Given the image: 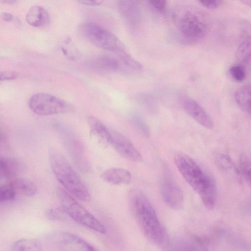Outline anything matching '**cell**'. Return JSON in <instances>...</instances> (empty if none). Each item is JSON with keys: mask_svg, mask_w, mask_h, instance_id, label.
I'll list each match as a JSON object with an SVG mask.
<instances>
[{"mask_svg": "<svg viewBox=\"0 0 251 251\" xmlns=\"http://www.w3.org/2000/svg\"><path fill=\"white\" fill-rule=\"evenodd\" d=\"M175 163L185 181L197 193L204 206L212 209L215 206L217 190L212 178L191 157L178 153L174 156Z\"/></svg>", "mask_w": 251, "mask_h": 251, "instance_id": "6da1fadb", "label": "cell"}, {"mask_svg": "<svg viewBox=\"0 0 251 251\" xmlns=\"http://www.w3.org/2000/svg\"><path fill=\"white\" fill-rule=\"evenodd\" d=\"M129 204L146 238L154 245L162 244L165 239L163 228L153 207L145 194L137 189L131 190L129 194Z\"/></svg>", "mask_w": 251, "mask_h": 251, "instance_id": "7a4b0ae2", "label": "cell"}, {"mask_svg": "<svg viewBox=\"0 0 251 251\" xmlns=\"http://www.w3.org/2000/svg\"><path fill=\"white\" fill-rule=\"evenodd\" d=\"M173 22L180 35L189 43L202 39L210 28V19L203 10L191 5H180L172 13Z\"/></svg>", "mask_w": 251, "mask_h": 251, "instance_id": "3957f363", "label": "cell"}, {"mask_svg": "<svg viewBox=\"0 0 251 251\" xmlns=\"http://www.w3.org/2000/svg\"><path fill=\"white\" fill-rule=\"evenodd\" d=\"M49 155L51 170L68 193L80 200L89 201L90 195L88 189L64 155L51 148Z\"/></svg>", "mask_w": 251, "mask_h": 251, "instance_id": "277c9868", "label": "cell"}, {"mask_svg": "<svg viewBox=\"0 0 251 251\" xmlns=\"http://www.w3.org/2000/svg\"><path fill=\"white\" fill-rule=\"evenodd\" d=\"M56 193L63 210L73 220L100 233H105L104 226L69 193L61 188H58Z\"/></svg>", "mask_w": 251, "mask_h": 251, "instance_id": "5b68a950", "label": "cell"}, {"mask_svg": "<svg viewBox=\"0 0 251 251\" xmlns=\"http://www.w3.org/2000/svg\"><path fill=\"white\" fill-rule=\"evenodd\" d=\"M80 31L88 41L101 49L120 53L126 51V47L112 32L94 23L87 22L80 25Z\"/></svg>", "mask_w": 251, "mask_h": 251, "instance_id": "8992f818", "label": "cell"}, {"mask_svg": "<svg viewBox=\"0 0 251 251\" xmlns=\"http://www.w3.org/2000/svg\"><path fill=\"white\" fill-rule=\"evenodd\" d=\"M28 105L33 112L41 116L65 113L72 108L65 100L46 93L32 95L29 99Z\"/></svg>", "mask_w": 251, "mask_h": 251, "instance_id": "52a82bcc", "label": "cell"}, {"mask_svg": "<svg viewBox=\"0 0 251 251\" xmlns=\"http://www.w3.org/2000/svg\"><path fill=\"white\" fill-rule=\"evenodd\" d=\"M55 128L74 164L81 171L87 172L89 169V163L80 141L64 125L57 124L55 125Z\"/></svg>", "mask_w": 251, "mask_h": 251, "instance_id": "ba28073f", "label": "cell"}, {"mask_svg": "<svg viewBox=\"0 0 251 251\" xmlns=\"http://www.w3.org/2000/svg\"><path fill=\"white\" fill-rule=\"evenodd\" d=\"M47 239L62 250L95 251L96 249L78 235L67 232H57L48 234Z\"/></svg>", "mask_w": 251, "mask_h": 251, "instance_id": "9c48e42d", "label": "cell"}, {"mask_svg": "<svg viewBox=\"0 0 251 251\" xmlns=\"http://www.w3.org/2000/svg\"><path fill=\"white\" fill-rule=\"evenodd\" d=\"M160 193L163 201L169 207L176 210L182 207L183 193L170 174L166 173L162 178Z\"/></svg>", "mask_w": 251, "mask_h": 251, "instance_id": "30bf717a", "label": "cell"}, {"mask_svg": "<svg viewBox=\"0 0 251 251\" xmlns=\"http://www.w3.org/2000/svg\"><path fill=\"white\" fill-rule=\"evenodd\" d=\"M111 133L109 144L121 156L135 162L142 161L140 153L126 137L117 131H111Z\"/></svg>", "mask_w": 251, "mask_h": 251, "instance_id": "8fae6325", "label": "cell"}, {"mask_svg": "<svg viewBox=\"0 0 251 251\" xmlns=\"http://www.w3.org/2000/svg\"><path fill=\"white\" fill-rule=\"evenodd\" d=\"M239 45L235 52L237 63L251 71V25L243 24Z\"/></svg>", "mask_w": 251, "mask_h": 251, "instance_id": "7c38bea8", "label": "cell"}, {"mask_svg": "<svg viewBox=\"0 0 251 251\" xmlns=\"http://www.w3.org/2000/svg\"><path fill=\"white\" fill-rule=\"evenodd\" d=\"M117 54V57L107 55L99 56L92 61V65L105 72L129 73L122 54Z\"/></svg>", "mask_w": 251, "mask_h": 251, "instance_id": "4fadbf2b", "label": "cell"}, {"mask_svg": "<svg viewBox=\"0 0 251 251\" xmlns=\"http://www.w3.org/2000/svg\"><path fill=\"white\" fill-rule=\"evenodd\" d=\"M183 108L186 113L203 127L211 129L213 128V122L205 110L195 100L188 98L183 102Z\"/></svg>", "mask_w": 251, "mask_h": 251, "instance_id": "5bb4252c", "label": "cell"}, {"mask_svg": "<svg viewBox=\"0 0 251 251\" xmlns=\"http://www.w3.org/2000/svg\"><path fill=\"white\" fill-rule=\"evenodd\" d=\"M118 9L121 16L128 23L136 25L141 18V11L136 0H117Z\"/></svg>", "mask_w": 251, "mask_h": 251, "instance_id": "9a60e30c", "label": "cell"}, {"mask_svg": "<svg viewBox=\"0 0 251 251\" xmlns=\"http://www.w3.org/2000/svg\"><path fill=\"white\" fill-rule=\"evenodd\" d=\"M100 176L107 183L115 185L127 184L131 180L129 171L119 168L107 169L102 173Z\"/></svg>", "mask_w": 251, "mask_h": 251, "instance_id": "2e32d148", "label": "cell"}, {"mask_svg": "<svg viewBox=\"0 0 251 251\" xmlns=\"http://www.w3.org/2000/svg\"><path fill=\"white\" fill-rule=\"evenodd\" d=\"M25 20L30 26L41 27L47 25L50 21V15L43 7L34 5L27 12Z\"/></svg>", "mask_w": 251, "mask_h": 251, "instance_id": "e0dca14e", "label": "cell"}, {"mask_svg": "<svg viewBox=\"0 0 251 251\" xmlns=\"http://www.w3.org/2000/svg\"><path fill=\"white\" fill-rule=\"evenodd\" d=\"M22 169V165L17 159L1 157L0 159V176L7 179L14 178Z\"/></svg>", "mask_w": 251, "mask_h": 251, "instance_id": "ac0fdd59", "label": "cell"}, {"mask_svg": "<svg viewBox=\"0 0 251 251\" xmlns=\"http://www.w3.org/2000/svg\"><path fill=\"white\" fill-rule=\"evenodd\" d=\"M88 122L91 133L99 139L109 144L111 131L100 121L94 116H90Z\"/></svg>", "mask_w": 251, "mask_h": 251, "instance_id": "d6986e66", "label": "cell"}, {"mask_svg": "<svg viewBox=\"0 0 251 251\" xmlns=\"http://www.w3.org/2000/svg\"><path fill=\"white\" fill-rule=\"evenodd\" d=\"M235 99L240 108L251 115V85L243 86L237 89Z\"/></svg>", "mask_w": 251, "mask_h": 251, "instance_id": "ffe728a7", "label": "cell"}, {"mask_svg": "<svg viewBox=\"0 0 251 251\" xmlns=\"http://www.w3.org/2000/svg\"><path fill=\"white\" fill-rule=\"evenodd\" d=\"M9 183L16 194H20L25 196H33L37 191L35 184L26 178H14Z\"/></svg>", "mask_w": 251, "mask_h": 251, "instance_id": "44dd1931", "label": "cell"}, {"mask_svg": "<svg viewBox=\"0 0 251 251\" xmlns=\"http://www.w3.org/2000/svg\"><path fill=\"white\" fill-rule=\"evenodd\" d=\"M41 250V243L34 239H22L17 240L10 247V250L14 251H37Z\"/></svg>", "mask_w": 251, "mask_h": 251, "instance_id": "7402d4cb", "label": "cell"}, {"mask_svg": "<svg viewBox=\"0 0 251 251\" xmlns=\"http://www.w3.org/2000/svg\"><path fill=\"white\" fill-rule=\"evenodd\" d=\"M217 165L221 169L228 173L229 175L237 176L239 175V172L234 165L232 160L226 154H219L216 158Z\"/></svg>", "mask_w": 251, "mask_h": 251, "instance_id": "603a6c76", "label": "cell"}, {"mask_svg": "<svg viewBox=\"0 0 251 251\" xmlns=\"http://www.w3.org/2000/svg\"><path fill=\"white\" fill-rule=\"evenodd\" d=\"M239 164L241 173L251 188V161L246 155L242 154L240 157Z\"/></svg>", "mask_w": 251, "mask_h": 251, "instance_id": "cb8c5ba5", "label": "cell"}, {"mask_svg": "<svg viewBox=\"0 0 251 251\" xmlns=\"http://www.w3.org/2000/svg\"><path fill=\"white\" fill-rule=\"evenodd\" d=\"M130 120L134 127L141 133L146 136L150 135V129L148 125L138 113H132Z\"/></svg>", "mask_w": 251, "mask_h": 251, "instance_id": "d4e9b609", "label": "cell"}, {"mask_svg": "<svg viewBox=\"0 0 251 251\" xmlns=\"http://www.w3.org/2000/svg\"><path fill=\"white\" fill-rule=\"evenodd\" d=\"M16 194V193L10 183L0 185V201L1 202L13 200Z\"/></svg>", "mask_w": 251, "mask_h": 251, "instance_id": "484cf974", "label": "cell"}, {"mask_svg": "<svg viewBox=\"0 0 251 251\" xmlns=\"http://www.w3.org/2000/svg\"><path fill=\"white\" fill-rule=\"evenodd\" d=\"M229 73L234 80L241 82L245 79L247 71L243 66L237 63L230 68Z\"/></svg>", "mask_w": 251, "mask_h": 251, "instance_id": "4316f807", "label": "cell"}, {"mask_svg": "<svg viewBox=\"0 0 251 251\" xmlns=\"http://www.w3.org/2000/svg\"><path fill=\"white\" fill-rule=\"evenodd\" d=\"M149 3L157 11L163 12L165 10L167 0H148Z\"/></svg>", "mask_w": 251, "mask_h": 251, "instance_id": "83f0119b", "label": "cell"}, {"mask_svg": "<svg viewBox=\"0 0 251 251\" xmlns=\"http://www.w3.org/2000/svg\"><path fill=\"white\" fill-rule=\"evenodd\" d=\"M199 2L204 7L209 9H215L219 7L222 0H199Z\"/></svg>", "mask_w": 251, "mask_h": 251, "instance_id": "f1b7e54d", "label": "cell"}, {"mask_svg": "<svg viewBox=\"0 0 251 251\" xmlns=\"http://www.w3.org/2000/svg\"><path fill=\"white\" fill-rule=\"evenodd\" d=\"M142 103L147 108L151 109H155V102L153 99L150 96H144L141 99Z\"/></svg>", "mask_w": 251, "mask_h": 251, "instance_id": "f546056e", "label": "cell"}, {"mask_svg": "<svg viewBox=\"0 0 251 251\" xmlns=\"http://www.w3.org/2000/svg\"><path fill=\"white\" fill-rule=\"evenodd\" d=\"M18 74L12 71H3L0 73V77L1 81L13 80L17 78Z\"/></svg>", "mask_w": 251, "mask_h": 251, "instance_id": "4dcf8cb0", "label": "cell"}, {"mask_svg": "<svg viewBox=\"0 0 251 251\" xmlns=\"http://www.w3.org/2000/svg\"><path fill=\"white\" fill-rule=\"evenodd\" d=\"M80 3L88 6H99L102 4L105 0H77Z\"/></svg>", "mask_w": 251, "mask_h": 251, "instance_id": "1f68e13d", "label": "cell"}, {"mask_svg": "<svg viewBox=\"0 0 251 251\" xmlns=\"http://www.w3.org/2000/svg\"><path fill=\"white\" fill-rule=\"evenodd\" d=\"M47 215L49 219L54 220L60 219L61 216L59 212L53 209L48 210Z\"/></svg>", "mask_w": 251, "mask_h": 251, "instance_id": "d6a6232c", "label": "cell"}, {"mask_svg": "<svg viewBox=\"0 0 251 251\" xmlns=\"http://www.w3.org/2000/svg\"><path fill=\"white\" fill-rule=\"evenodd\" d=\"M0 19L6 22H12L14 20V17L12 14L4 12L1 14Z\"/></svg>", "mask_w": 251, "mask_h": 251, "instance_id": "836d02e7", "label": "cell"}, {"mask_svg": "<svg viewBox=\"0 0 251 251\" xmlns=\"http://www.w3.org/2000/svg\"><path fill=\"white\" fill-rule=\"evenodd\" d=\"M17 0H0L1 3L3 4H13L16 2Z\"/></svg>", "mask_w": 251, "mask_h": 251, "instance_id": "e575fe53", "label": "cell"}, {"mask_svg": "<svg viewBox=\"0 0 251 251\" xmlns=\"http://www.w3.org/2000/svg\"><path fill=\"white\" fill-rule=\"evenodd\" d=\"M242 3L251 7V0H238Z\"/></svg>", "mask_w": 251, "mask_h": 251, "instance_id": "d590c367", "label": "cell"}]
</instances>
